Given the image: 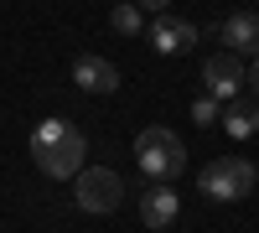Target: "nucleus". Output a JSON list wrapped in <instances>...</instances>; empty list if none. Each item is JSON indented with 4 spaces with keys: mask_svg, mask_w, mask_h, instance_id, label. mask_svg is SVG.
Returning a JSON list of instances; mask_svg holds the SVG:
<instances>
[{
    "mask_svg": "<svg viewBox=\"0 0 259 233\" xmlns=\"http://www.w3.org/2000/svg\"><path fill=\"white\" fill-rule=\"evenodd\" d=\"M83 151H89V140H83V130H73L68 119H41L31 130V156L41 166V176L52 181H68L83 171Z\"/></svg>",
    "mask_w": 259,
    "mask_h": 233,
    "instance_id": "nucleus-1",
    "label": "nucleus"
},
{
    "mask_svg": "<svg viewBox=\"0 0 259 233\" xmlns=\"http://www.w3.org/2000/svg\"><path fill=\"white\" fill-rule=\"evenodd\" d=\"M135 161H140V171L150 181H177L187 171V145L166 130V124H150V130H140L135 140Z\"/></svg>",
    "mask_w": 259,
    "mask_h": 233,
    "instance_id": "nucleus-2",
    "label": "nucleus"
},
{
    "mask_svg": "<svg viewBox=\"0 0 259 233\" xmlns=\"http://www.w3.org/2000/svg\"><path fill=\"white\" fill-rule=\"evenodd\" d=\"M254 166L249 161H239V156H223V161H212L207 171L197 176V187H202V197L207 202H244L249 192H254Z\"/></svg>",
    "mask_w": 259,
    "mask_h": 233,
    "instance_id": "nucleus-3",
    "label": "nucleus"
},
{
    "mask_svg": "<svg viewBox=\"0 0 259 233\" xmlns=\"http://www.w3.org/2000/svg\"><path fill=\"white\" fill-rule=\"evenodd\" d=\"M124 202V181L109 166H83L78 171V207L83 213H114Z\"/></svg>",
    "mask_w": 259,
    "mask_h": 233,
    "instance_id": "nucleus-4",
    "label": "nucleus"
},
{
    "mask_svg": "<svg viewBox=\"0 0 259 233\" xmlns=\"http://www.w3.org/2000/svg\"><path fill=\"white\" fill-rule=\"evenodd\" d=\"M244 78H249V68H244V57H239V52H218V57H207V68H202V83H207V94L218 99V104L239 99Z\"/></svg>",
    "mask_w": 259,
    "mask_h": 233,
    "instance_id": "nucleus-5",
    "label": "nucleus"
},
{
    "mask_svg": "<svg viewBox=\"0 0 259 233\" xmlns=\"http://www.w3.org/2000/svg\"><path fill=\"white\" fill-rule=\"evenodd\" d=\"M150 47H156L161 57H177V52H192L197 47V26L182 16H161L156 26H150Z\"/></svg>",
    "mask_w": 259,
    "mask_h": 233,
    "instance_id": "nucleus-6",
    "label": "nucleus"
},
{
    "mask_svg": "<svg viewBox=\"0 0 259 233\" xmlns=\"http://www.w3.org/2000/svg\"><path fill=\"white\" fill-rule=\"evenodd\" d=\"M73 83L83 94H114L119 88V68L109 57H94V52H83L78 62H73Z\"/></svg>",
    "mask_w": 259,
    "mask_h": 233,
    "instance_id": "nucleus-7",
    "label": "nucleus"
},
{
    "mask_svg": "<svg viewBox=\"0 0 259 233\" xmlns=\"http://www.w3.org/2000/svg\"><path fill=\"white\" fill-rule=\"evenodd\" d=\"M223 41H228V52H254L259 57V11H233L223 21Z\"/></svg>",
    "mask_w": 259,
    "mask_h": 233,
    "instance_id": "nucleus-8",
    "label": "nucleus"
},
{
    "mask_svg": "<svg viewBox=\"0 0 259 233\" xmlns=\"http://www.w3.org/2000/svg\"><path fill=\"white\" fill-rule=\"evenodd\" d=\"M177 192H171V187H150V192L140 197V223L145 228H171L177 223Z\"/></svg>",
    "mask_w": 259,
    "mask_h": 233,
    "instance_id": "nucleus-9",
    "label": "nucleus"
},
{
    "mask_svg": "<svg viewBox=\"0 0 259 233\" xmlns=\"http://www.w3.org/2000/svg\"><path fill=\"white\" fill-rule=\"evenodd\" d=\"M218 119H223V130H228L233 140L254 135V130H259V99H254V104H249V99H228Z\"/></svg>",
    "mask_w": 259,
    "mask_h": 233,
    "instance_id": "nucleus-10",
    "label": "nucleus"
},
{
    "mask_svg": "<svg viewBox=\"0 0 259 233\" xmlns=\"http://www.w3.org/2000/svg\"><path fill=\"white\" fill-rule=\"evenodd\" d=\"M109 21H114V31H119V36H135V31L145 26L135 6H114V16H109Z\"/></svg>",
    "mask_w": 259,
    "mask_h": 233,
    "instance_id": "nucleus-11",
    "label": "nucleus"
},
{
    "mask_svg": "<svg viewBox=\"0 0 259 233\" xmlns=\"http://www.w3.org/2000/svg\"><path fill=\"white\" fill-rule=\"evenodd\" d=\"M218 114H223V104H218V99H212V94H202L197 104H192V119H197V124H202V130H207V124H212V119H218Z\"/></svg>",
    "mask_w": 259,
    "mask_h": 233,
    "instance_id": "nucleus-12",
    "label": "nucleus"
},
{
    "mask_svg": "<svg viewBox=\"0 0 259 233\" xmlns=\"http://www.w3.org/2000/svg\"><path fill=\"white\" fill-rule=\"evenodd\" d=\"M249 88H254V99H259V57H254V68H249Z\"/></svg>",
    "mask_w": 259,
    "mask_h": 233,
    "instance_id": "nucleus-13",
    "label": "nucleus"
},
{
    "mask_svg": "<svg viewBox=\"0 0 259 233\" xmlns=\"http://www.w3.org/2000/svg\"><path fill=\"white\" fill-rule=\"evenodd\" d=\"M140 6H145V11H166V0H140Z\"/></svg>",
    "mask_w": 259,
    "mask_h": 233,
    "instance_id": "nucleus-14",
    "label": "nucleus"
}]
</instances>
